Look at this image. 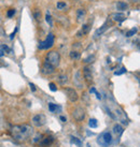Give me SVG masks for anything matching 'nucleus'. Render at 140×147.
<instances>
[{"label":"nucleus","mask_w":140,"mask_h":147,"mask_svg":"<svg viewBox=\"0 0 140 147\" xmlns=\"http://www.w3.org/2000/svg\"><path fill=\"white\" fill-rule=\"evenodd\" d=\"M11 133L15 140L23 141L34 134V129L28 125H16L11 128Z\"/></svg>","instance_id":"1"},{"label":"nucleus","mask_w":140,"mask_h":147,"mask_svg":"<svg viewBox=\"0 0 140 147\" xmlns=\"http://www.w3.org/2000/svg\"><path fill=\"white\" fill-rule=\"evenodd\" d=\"M112 143V135L109 131L102 132L98 138H97V144L100 145L102 147H108Z\"/></svg>","instance_id":"2"},{"label":"nucleus","mask_w":140,"mask_h":147,"mask_svg":"<svg viewBox=\"0 0 140 147\" xmlns=\"http://www.w3.org/2000/svg\"><path fill=\"white\" fill-rule=\"evenodd\" d=\"M46 59H48L46 62L52 64L53 67H57L59 64V61H60V55H59L57 51H52V52H50L48 54Z\"/></svg>","instance_id":"3"},{"label":"nucleus","mask_w":140,"mask_h":147,"mask_svg":"<svg viewBox=\"0 0 140 147\" xmlns=\"http://www.w3.org/2000/svg\"><path fill=\"white\" fill-rule=\"evenodd\" d=\"M53 45H54V34L50 33L46 39L44 40V41H41L39 43L38 47L39 49H51Z\"/></svg>","instance_id":"4"},{"label":"nucleus","mask_w":140,"mask_h":147,"mask_svg":"<svg viewBox=\"0 0 140 147\" xmlns=\"http://www.w3.org/2000/svg\"><path fill=\"white\" fill-rule=\"evenodd\" d=\"M31 123H33L35 127L40 128L46 123V117H45L44 114H37L31 118Z\"/></svg>","instance_id":"5"},{"label":"nucleus","mask_w":140,"mask_h":147,"mask_svg":"<svg viewBox=\"0 0 140 147\" xmlns=\"http://www.w3.org/2000/svg\"><path fill=\"white\" fill-rule=\"evenodd\" d=\"M72 117L77 120V121H82L83 119L85 118V111L83 110L82 108H74V111H73L72 113Z\"/></svg>","instance_id":"6"},{"label":"nucleus","mask_w":140,"mask_h":147,"mask_svg":"<svg viewBox=\"0 0 140 147\" xmlns=\"http://www.w3.org/2000/svg\"><path fill=\"white\" fill-rule=\"evenodd\" d=\"M66 94H67V98L69 99L70 102H77L78 99H79V96H78V93L71 87H68L66 88Z\"/></svg>","instance_id":"7"},{"label":"nucleus","mask_w":140,"mask_h":147,"mask_svg":"<svg viewBox=\"0 0 140 147\" xmlns=\"http://www.w3.org/2000/svg\"><path fill=\"white\" fill-rule=\"evenodd\" d=\"M55 71V67H53L52 64H50L48 62H44L42 68H41V72L44 75H51V74L54 73Z\"/></svg>","instance_id":"8"},{"label":"nucleus","mask_w":140,"mask_h":147,"mask_svg":"<svg viewBox=\"0 0 140 147\" xmlns=\"http://www.w3.org/2000/svg\"><path fill=\"white\" fill-rule=\"evenodd\" d=\"M83 76L84 79H86L88 83H91L93 81V72H92V68L91 67H85L83 69Z\"/></svg>","instance_id":"9"},{"label":"nucleus","mask_w":140,"mask_h":147,"mask_svg":"<svg viewBox=\"0 0 140 147\" xmlns=\"http://www.w3.org/2000/svg\"><path fill=\"white\" fill-rule=\"evenodd\" d=\"M111 17L114 22H117V23H122V22H124V20H126L125 14H124V13H122V12H115V13H112Z\"/></svg>","instance_id":"10"},{"label":"nucleus","mask_w":140,"mask_h":147,"mask_svg":"<svg viewBox=\"0 0 140 147\" xmlns=\"http://www.w3.org/2000/svg\"><path fill=\"white\" fill-rule=\"evenodd\" d=\"M86 16V11L84 9H78L77 10V20L79 23H82Z\"/></svg>","instance_id":"11"},{"label":"nucleus","mask_w":140,"mask_h":147,"mask_svg":"<svg viewBox=\"0 0 140 147\" xmlns=\"http://www.w3.org/2000/svg\"><path fill=\"white\" fill-rule=\"evenodd\" d=\"M53 141H54V138L52 136H46V137H44V138H42L41 142H39V144H40V146H42V147H48L53 143Z\"/></svg>","instance_id":"12"},{"label":"nucleus","mask_w":140,"mask_h":147,"mask_svg":"<svg viewBox=\"0 0 140 147\" xmlns=\"http://www.w3.org/2000/svg\"><path fill=\"white\" fill-rule=\"evenodd\" d=\"M90 30H91V25H88V24L83 25L82 29L78 32V37H79V38H81V37H83V35H85V34H87L88 32H90Z\"/></svg>","instance_id":"13"},{"label":"nucleus","mask_w":140,"mask_h":147,"mask_svg":"<svg viewBox=\"0 0 140 147\" xmlns=\"http://www.w3.org/2000/svg\"><path fill=\"white\" fill-rule=\"evenodd\" d=\"M123 127H122L121 125H119V123H116V125H114L113 126V132L115 133L117 136H120V135H122V133H123Z\"/></svg>","instance_id":"14"},{"label":"nucleus","mask_w":140,"mask_h":147,"mask_svg":"<svg viewBox=\"0 0 140 147\" xmlns=\"http://www.w3.org/2000/svg\"><path fill=\"white\" fill-rule=\"evenodd\" d=\"M127 8H128V5L126 2L124 1H117V3H116V9L119 11H125L127 10Z\"/></svg>","instance_id":"15"},{"label":"nucleus","mask_w":140,"mask_h":147,"mask_svg":"<svg viewBox=\"0 0 140 147\" xmlns=\"http://www.w3.org/2000/svg\"><path fill=\"white\" fill-rule=\"evenodd\" d=\"M108 26H109V23H108V22H106L105 24L102 25V28H100V29H98V30H97V31H96V33H95V35H96V37H99L100 34L104 33V32H105V31H106V30L108 29Z\"/></svg>","instance_id":"16"},{"label":"nucleus","mask_w":140,"mask_h":147,"mask_svg":"<svg viewBox=\"0 0 140 147\" xmlns=\"http://www.w3.org/2000/svg\"><path fill=\"white\" fill-rule=\"evenodd\" d=\"M58 82L60 85H66L68 83V76L67 75H65V74H60L59 76H58Z\"/></svg>","instance_id":"17"},{"label":"nucleus","mask_w":140,"mask_h":147,"mask_svg":"<svg viewBox=\"0 0 140 147\" xmlns=\"http://www.w3.org/2000/svg\"><path fill=\"white\" fill-rule=\"evenodd\" d=\"M69 56H70V58L72 59V60H78V59H80V57H81V54L79 52H77V51H72V52H70Z\"/></svg>","instance_id":"18"},{"label":"nucleus","mask_w":140,"mask_h":147,"mask_svg":"<svg viewBox=\"0 0 140 147\" xmlns=\"http://www.w3.org/2000/svg\"><path fill=\"white\" fill-rule=\"evenodd\" d=\"M80 74H81L80 71H78L77 73H76V76H74V83L77 84L79 88H82V85L80 83V81H81V79H80Z\"/></svg>","instance_id":"19"},{"label":"nucleus","mask_w":140,"mask_h":147,"mask_svg":"<svg viewBox=\"0 0 140 147\" xmlns=\"http://www.w3.org/2000/svg\"><path fill=\"white\" fill-rule=\"evenodd\" d=\"M88 126L91 128H97V126H98L97 119H95V118H91L90 121H88Z\"/></svg>","instance_id":"20"},{"label":"nucleus","mask_w":140,"mask_h":147,"mask_svg":"<svg viewBox=\"0 0 140 147\" xmlns=\"http://www.w3.org/2000/svg\"><path fill=\"white\" fill-rule=\"evenodd\" d=\"M66 7H67L66 2H63V1H58L57 3H56V8H57L58 10H63Z\"/></svg>","instance_id":"21"},{"label":"nucleus","mask_w":140,"mask_h":147,"mask_svg":"<svg viewBox=\"0 0 140 147\" xmlns=\"http://www.w3.org/2000/svg\"><path fill=\"white\" fill-rule=\"evenodd\" d=\"M71 143H73V144L78 145L79 147L82 146V142H81L79 138H77V137H74V136H71Z\"/></svg>","instance_id":"22"},{"label":"nucleus","mask_w":140,"mask_h":147,"mask_svg":"<svg viewBox=\"0 0 140 147\" xmlns=\"http://www.w3.org/2000/svg\"><path fill=\"white\" fill-rule=\"evenodd\" d=\"M45 20H46V23H48V24L50 25L51 27L53 26V20H52V16L50 15V13H48V12L46 13V15H45Z\"/></svg>","instance_id":"23"},{"label":"nucleus","mask_w":140,"mask_h":147,"mask_svg":"<svg viewBox=\"0 0 140 147\" xmlns=\"http://www.w3.org/2000/svg\"><path fill=\"white\" fill-rule=\"evenodd\" d=\"M94 61H95V56H94V55H91V56H88L87 58L84 59V62H85V64H91V62L93 64Z\"/></svg>","instance_id":"24"},{"label":"nucleus","mask_w":140,"mask_h":147,"mask_svg":"<svg viewBox=\"0 0 140 147\" xmlns=\"http://www.w3.org/2000/svg\"><path fill=\"white\" fill-rule=\"evenodd\" d=\"M48 110H50V112L54 113V112L57 110V105L54 104V103H48Z\"/></svg>","instance_id":"25"},{"label":"nucleus","mask_w":140,"mask_h":147,"mask_svg":"<svg viewBox=\"0 0 140 147\" xmlns=\"http://www.w3.org/2000/svg\"><path fill=\"white\" fill-rule=\"evenodd\" d=\"M34 16H35V18H36V20H41V11L40 10H36L34 12Z\"/></svg>","instance_id":"26"},{"label":"nucleus","mask_w":140,"mask_h":147,"mask_svg":"<svg viewBox=\"0 0 140 147\" xmlns=\"http://www.w3.org/2000/svg\"><path fill=\"white\" fill-rule=\"evenodd\" d=\"M136 32H137V28H133V29L129 30V31L126 33V37H131V35H134Z\"/></svg>","instance_id":"27"},{"label":"nucleus","mask_w":140,"mask_h":147,"mask_svg":"<svg viewBox=\"0 0 140 147\" xmlns=\"http://www.w3.org/2000/svg\"><path fill=\"white\" fill-rule=\"evenodd\" d=\"M125 72H126V69L125 68H122V69H120V71H115V72H114V74H115V75H121V74L125 73Z\"/></svg>","instance_id":"28"},{"label":"nucleus","mask_w":140,"mask_h":147,"mask_svg":"<svg viewBox=\"0 0 140 147\" xmlns=\"http://www.w3.org/2000/svg\"><path fill=\"white\" fill-rule=\"evenodd\" d=\"M48 86H50V89H51L52 91H56V90H57V87H56V85L54 83H50Z\"/></svg>","instance_id":"29"},{"label":"nucleus","mask_w":140,"mask_h":147,"mask_svg":"<svg viewBox=\"0 0 140 147\" xmlns=\"http://www.w3.org/2000/svg\"><path fill=\"white\" fill-rule=\"evenodd\" d=\"M15 14V10L14 9H11V10L8 11V13H7V15H8V17H12L13 15Z\"/></svg>","instance_id":"30"},{"label":"nucleus","mask_w":140,"mask_h":147,"mask_svg":"<svg viewBox=\"0 0 140 147\" xmlns=\"http://www.w3.org/2000/svg\"><path fill=\"white\" fill-rule=\"evenodd\" d=\"M41 137H43V136H42V135H41V134H37V136L35 137V140H34V141H33V142H34V143H37V142H39V141H40V140H42V138H41Z\"/></svg>","instance_id":"31"},{"label":"nucleus","mask_w":140,"mask_h":147,"mask_svg":"<svg viewBox=\"0 0 140 147\" xmlns=\"http://www.w3.org/2000/svg\"><path fill=\"white\" fill-rule=\"evenodd\" d=\"M29 87H30V89H31L33 91H36V86H35V85H34L33 83L29 84Z\"/></svg>","instance_id":"32"},{"label":"nucleus","mask_w":140,"mask_h":147,"mask_svg":"<svg viewBox=\"0 0 140 147\" xmlns=\"http://www.w3.org/2000/svg\"><path fill=\"white\" fill-rule=\"evenodd\" d=\"M90 93H97L96 88H95V87H92V88L90 89Z\"/></svg>","instance_id":"33"},{"label":"nucleus","mask_w":140,"mask_h":147,"mask_svg":"<svg viewBox=\"0 0 140 147\" xmlns=\"http://www.w3.org/2000/svg\"><path fill=\"white\" fill-rule=\"evenodd\" d=\"M95 94H96V97H97V99H98V100H100V99H102V96H100V93H96Z\"/></svg>","instance_id":"34"},{"label":"nucleus","mask_w":140,"mask_h":147,"mask_svg":"<svg viewBox=\"0 0 140 147\" xmlns=\"http://www.w3.org/2000/svg\"><path fill=\"white\" fill-rule=\"evenodd\" d=\"M2 49H5V51H9V52H10L9 47H8V46H7V45H2Z\"/></svg>","instance_id":"35"},{"label":"nucleus","mask_w":140,"mask_h":147,"mask_svg":"<svg viewBox=\"0 0 140 147\" xmlns=\"http://www.w3.org/2000/svg\"><path fill=\"white\" fill-rule=\"evenodd\" d=\"M3 55H5V52H3L2 49H0V57H2Z\"/></svg>","instance_id":"36"},{"label":"nucleus","mask_w":140,"mask_h":147,"mask_svg":"<svg viewBox=\"0 0 140 147\" xmlns=\"http://www.w3.org/2000/svg\"><path fill=\"white\" fill-rule=\"evenodd\" d=\"M60 120H63L64 123H66V118L64 117V116H60Z\"/></svg>","instance_id":"37"},{"label":"nucleus","mask_w":140,"mask_h":147,"mask_svg":"<svg viewBox=\"0 0 140 147\" xmlns=\"http://www.w3.org/2000/svg\"><path fill=\"white\" fill-rule=\"evenodd\" d=\"M87 147H91V145H87Z\"/></svg>","instance_id":"38"}]
</instances>
